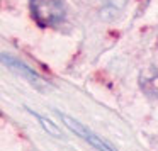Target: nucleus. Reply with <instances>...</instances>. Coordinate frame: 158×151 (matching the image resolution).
Instances as JSON below:
<instances>
[{"mask_svg":"<svg viewBox=\"0 0 158 151\" xmlns=\"http://www.w3.org/2000/svg\"><path fill=\"white\" fill-rule=\"evenodd\" d=\"M32 19L41 27L56 26L65 19V4L63 0H29Z\"/></svg>","mask_w":158,"mask_h":151,"instance_id":"1","label":"nucleus"},{"mask_svg":"<svg viewBox=\"0 0 158 151\" xmlns=\"http://www.w3.org/2000/svg\"><path fill=\"white\" fill-rule=\"evenodd\" d=\"M58 116L61 117L63 122H65L66 126H68L70 129L77 134V136H80L83 141H87V143H89L90 146H94L97 151H116L110 143H107L106 139H102L100 136H97L94 131H90L89 127H85L83 124H80L77 119H73V117H70V116H66V114L60 112V110H58Z\"/></svg>","mask_w":158,"mask_h":151,"instance_id":"2","label":"nucleus"},{"mask_svg":"<svg viewBox=\"0 0 158 151\" xmlns=\"http://www.w3.org/2000/svg\"><path fill=\"white\" fill-rule=\"evenodd\" d=\"M2 61H4V65L7 66V68H10L14 73H17L19 76H22L24 80H27L32 87H36V88H39V90H44L46 87H48V83H46L44 80L34 71V70H31L27 65L21 63L19 59L9 56L7 53H2Z\"/></svg>","mask_w":158,"mask_h":151,"instance_id":"3","label":"nucleus"},{"mask_svg":"<svg viewBox=\"0 0 158 151\" xmlns=\"http://www.w3.org/2000/svg\"><path fill=\"white\" fill-rule=\"evenodd\" d=\"M141 87L148 95H153L158 99V70L150 68L141 73Z\"/></svg>","mask_w":158,"mask_h":151,"instance_id":"4","label":"nucleus"},{"mask_svg":"<svg viewBox=\"0 0 158 151\" xmlns=\"http://www.w3.org/2000/svg\"><path fill=\"white\" fill-rule=\"evenodd\" d=\"M27 110H29V112H31L34 117H36V119L39 120V124H41V126L46 129V133H49L51 136H55V137H63V134H61V131H60V127L56 126L55 122H51V120H48L46 117H43L41 114H38V112H32L31 109H27Z\"/></svg>","mask_w":158,"mask_h":151,"instance_id":"5","label":"nucleus"}]
</instances>
